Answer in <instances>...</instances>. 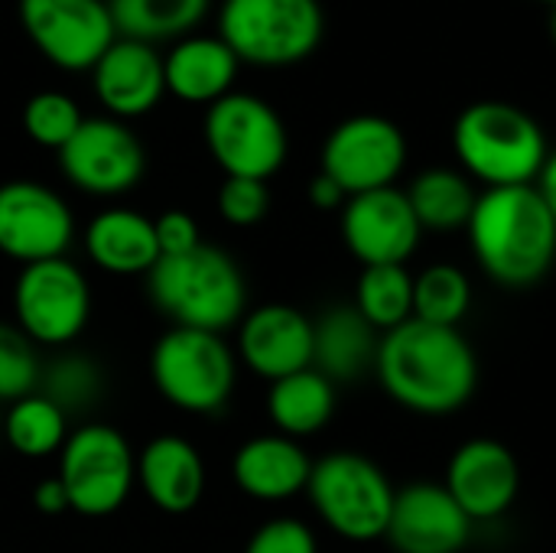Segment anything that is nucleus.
<instances>
[{"instance_id": "obj_1", "label": "nucleus", "mask_w": 556, "mask_h": 553, "mask_svg": "<svg viewBox=\"0 0 556 553\" xmlns=\"http://www.w3.org/2000/svg\"><path fill=\"white\" fill-rule=\"evenodd\" d=\"M375 372L394 404L427 417L466 407L479 388V359L469 339L459 329L420 319L381 336Z\"/></svg>"}, {"instance_id": "obj_2", "label": "nucleus", "mask_w": 556, "mask_h": 553, "mask_svg": "<svg viewBox=\"0 0 556 553\" xmlns=\"http://www.w3.org/2000/svg\"><path fill=\"white\" fill-rule=\"evenodd\" d=\"M466 231L482 271L508 290H528L554 267L556 218L538 186L485 189Z\"/></svg>"}, {"instance_id": "obj_3", "label": "nucleus", "mask_w": 556, "mask_h": 553, "mask_svg": "<svg viewBox=\"0 0 556 553\" xmlns=\"http://www.w3.org/2000/svg\"><path fill=\"white\" fill-rule=\"evenodd\" d=\"M453 147L469 176L485 189L534 186L551 150L541 124L505 101H476L453 124Z\"/></svg>"}, {"instance_id": "obj_4", "label": "nucleus", "mask_w": 556, "mask_h": 553, "mask_svg": "<svg viewBox=\"0 0 556 553\" xmlns=\"http://www.w3.org/2000/svg\"><path fill=\"white\" fill-rule=\"evenodd\" d=\"M153 303L186 329L225 332L244 319V277L238 264L212 244H199L189 254L160 257L147 274Z\"/></svg>"}, {"instance_id": "obj_5", "label": "nucleus", "mask_w": 556, "mask_h": 553, "mask_svg": "<svg viewBox=\"0 0 556 553\" xmlns=\"http://www.w3.org/2000/svg\"><path fill=\"white\" fill-rule=\"evenodd\" d=\"M319 0H225L218 13V39L238 62L280 68L303 62L323 39Z\"/></svg>"}, {"instance_id": "obj_6", "label": "nucleus", "mask_w": 556, "mask_h": 553, "mask_svg": "<svg viewBox=\"0 0 556 553\" xmlns=\"http://www.w3.org/2000/svg\"><path fill=\"white\" fill-rule=\"evenodd\" d=\"M394 492L397 489L388 482L384 469L358 453L323 456L319 463H313L306 482V495L323 525L355 544L384 538Z\"/></svg>"}, {"instance_id": "obj_7", "label": "nucleus", "mask_w": 556, "mask_h": 553, "mask_svg": "<svg viewBox=\"0 0 556 553\" xmlns=\"http://www.w3.org/2000/svg\"><path fill=\"white\" fill-rule=\"evenodd\" d=\"M150 375L173 407L186 414H215L235 391L238 365L218 332L173 326L150 355Z\"/></svg>"}, {"instance_id": "obj_8", "label": "nucleus", "mask_w": 556, "mask_h": 553, "mask_svg": "<svg viewBox=\"0 0 556 553\" xmlns=\"http://www.w3.org/2000/svg\"><path fill=\"white\" fill-rule=\"evenodd\" d=\"M205 143L225 176L267 183L287 160L290 137L280 114L248 91H231L208 104Z\"/></svg>"}, {"instance_id": "obj_9", "label": "nucleus", "mask_w": 556, "mask_h": 553, "mask_svg": "<svg viewBox=\"0 0 556 553\" xmlns=\"http://www.w3.org/2000/svg\"><path fill=\"white\" fill-rule=\"evenodd\" d=\"M68 495V508L85 518H104L117 512L134 482H137V456L130 443L108 424H85L68 433L59 450V476Z\"/></svg>"}, {"instance_id": "obj_10", "label": "nucleus", "mask_w": 556, "mask_h": 553, "mask_svg": "<svg viewBox=\"0 0 556 553\" xmlns=\"http://www.w3.org/2000/svg\"><path fill=\"white\" fill-rule=\"evenodd\" d=\"M16 329L39 345L72 342L91 316V290L68 257L26 264L13 287Z\"/></svg>"}, {"instance_id": "obj_11", "label": "nucleus", "mask_w": 556, "mask_h": 553, "mask_svg": "<svg viewBox=\"0 0 556 553\" xmlns=\"http://www.w3.org/2000/svg\"><path fill=\"white\" fill-rule=\"evenodd\" d=\"M29 42L65 72H91L117 29L104 0H20Z\"/></svg>"}, {"instance_id": "obj_12", "label": "nucleus", "mask_w": 556, "mask_h": 553, "mask_svg": "<svg viewBox=\"0 0 556 553\" xmlns=\"http://www.w3.org/2000/svg\"><path fill=\"white\" fill-rule=\"evenodd\" d=\"M407 163L404 130L381 114H355L342 121L323 143V169L342 192L362 196L394 186Z\"/></svg>"}, {"instance_id": "obj_13", "label": "nucleus", "mask_w": 556, "mask_h": 553, "mask_svg": "<svg viewBox=\"0 0 556 553\" xmlns=\"http://www.w3.org/2000/svg\"><path fill=\"white\" fill-rule=\"evenodd\" d=\"M59 166L72 186L88 196L130 192L143 176V147L117 117H85L72 140L59 150Z\"/></svg>"}, {"instance_id": "obj_14", "label": "nucleus", "mask_w": 556, "mask_h": 553, "mask_svg": "<svg viewBox=\"0 0 556 553\" xmlns=\"http://www.w3.org/2000/svg\"><path fill=\"white\" fill-rule=\"evenodd\" d=\"M75 218L59 192L33 179L0 186V254L26 264L65 257Z\"/></svg>"}, {"instance_id": "obj_15", "label": "nucleus", "mask_w": 556, "mask_h": 553, "mask_svg": "<svg viewBox=\"0 0 556 553\" xmlns=\"http://www.w3.org/2000/svg\"><path fill=\"white\" fill-rule=\"evenodd\" d=\"M420 222L397 186L352 196L342 205V238L345 248L365 264H407L420 244Z\"/></svg>"}, {"instance_id": "obj_16", "label": "nucleus", "mask_w": 556, "mask_h": 553, "mask_svg": "<svg viewBox=\"0 0 556 553\" xmlns=\"http://www.w3.org/2000/svg\"><path fill=\"white\" fill-rule=\"evenodd\" d=\"M443 486L472 525L495 521L515 505L521 489V469L505 443L476 437L450 456Z\"/></svg>"}, {"instance_id": "obj_17", "label": "nucleus", "mask_w": 556, "mask_h": 553, "mask_svg": "<svg viewBox=\"0 0 556 553\" xmlns=\"http://www.w3.org/2000/svg\"><path fill=\"white\" fill-rule=\"evenodd\" d=\"M472 521L437 482H414L394 492L384 538L397 553H459L469 544Z\"/></svg>"}, {"instance_id": "obj_18", "label": "nucleus", "mask_w": 556, "mask_h": 553, "mask_svg": "<svg viewBox=\"0 0 556 553\" xmlns=\"http://www.w3.org/2000/svg\"><path fill=\"white\" fill-rule=\"evenodd\" d=\"M238 355L267 381L313 368V319L287 303L257 306L241 319Z\"/></svg>"}, {"instance_id": "obj_19", "label": "nucleus", "mask_w": 556, "mask_h": 553, "mask_svg": "<svg viewBox=\"0 0 556 553\" xmlns=\"http://www.w3.org/2000/svg\"><path fill=\"white\" fill-rule=\"evenodd\" d=\"M91 88L111 117H140L153 111L166 95L163 55L150 42L117 36L114 46L94 62Z\"/></svg>"}, {"instance_id": "obj_20", "label": "nucleus", "mask_w": 556, "mask_h": 553, "mask_svg": "<svg viewBox=\"0 0 556 553\" xmlns=\"http://www.w3.org/2000/svg\"><path fill=\"white\" fill-rule=\"evenodd\" d=\"M137 482L166 515H186L205 492V466L199 450L182 437H153L137 456Z\"/></svg>"}, {"instance_id": "obj_21", "label": "nucleus", "mask_w": 556, "mask_h": 553, "mask_svg": "<svg viewBox=\"0 0 556 553\" xmlns=\"http://www.w3.org/2000/svg\"><path fill=\"white\" fill-rule=\"evenodd\" d=\"M309 473H313V460L296 440L283 433L248 440L231 463V476L238 489L257 502H287L306 492Z\"/></svg>"}, {"instance_id": "obj_22", "label": "nucleus", "mask_w": 556, "mask_h": 553, "mask_svg": "<svg viewBox=\"0 0 556 553\" xmlns=\"http://www.w3.org/2000/svg\"><path fill=\"white\" fill-rule=\"evenodd\" d=\"M238 68V55L218 36H182L163 55L166 91L189 104H215L231 95Z\"/></svg>"}, {"instance_id": "obj_23", "label": "nucleus", "mask_w": 556, "mask_h": 553, "mask_svg": "<svg viewBox=\"0 0 556 553\" xmlns=\"http://www.w3.org/2000/svg\"><path fill=\"white\" fill-rule=\"evenodd\" d=\"M381 336L355 306H332L313 323V368L336 381H355L375 368Z\"/></svg>"}, {"instance_id": "obj_24", "label": "nucleus", "mask_w": 556, "mask_h": 553, "mask_svg": "<svg viewBox=\"0 0 556 553\" xmlns=\"http://www.w3.org/2000/svg\"><path fill=\"white\" fill-rule=\"evenodd\" d=\"M85 251L108 274H150L160 261L153 218L134 209H108L88 222Z\"/></svg>"}, {"instance_id": "obj_25", "label": "nucleus", "mask_w": 556, "mask_h": 553, "mask_svg": "<svg viewBox=\"0 0 556 553\" xmlns=\"http://www.w3.org/2000/svg\"><path fill=\"white\" fill-rule=\"evenodd\" d=\"M267 414L277 433L300 440L319 433L336 414V385L316 368H303L280 381H270Z\"/></svg>"}, {"instance_id": "obj_26", "label": "nucleus", "mask_w": 556, "mask_h": 553, "mask_svg": "<svg viewBox=\"0 0 556 553\" xmlns=\"http://www.w3.org/2000/svg\"><path fill=\"white\" fill-rule=\"evenodd\" d=\"M407 202L420 222L424 231H456L466 228L476 209V189L472 183L450 169V166H433L424 169L407 189Z\"/></svg>"}, {"instance_id": "obj_27", "label": "nucleus", "mask_w": 556, "mask_h": 553, "mask_svg": "<svg viewBox=\"0 0 556 553\" xmlns=\"http://www.w3.org/2000/svg\"><path fill=\"white\" fill-rule=\"evenodd\" d=\"M208 7L212 0H108L117 36L150 46L182 39L202 23Z\"/></svg>"}, {"instance_id": "obj_28", "label": "nucleus", "mask_w": 556, "mask_h": 553, "mask_svg": "<svg viewBox=\"0 0 556 553\" xmlns=\"http://www.w3.org/2000/svg\"><path fill=\"white\" fill-rule=\"evenodd\" d=\"M381 336L414 319V274L404 264L365 267L352 303Z\"/></svg>"}, {"instance_id": "obj_29", "label": "nucleus", "mask_w": 556, "mask_h": 553, "mask_svg": "<svg viewBox=\"0 0 556 553\" xmlns=\"http://www.w3.org/2000/svg\"><path fill=\"white\" fill-rule=\"evenodd\" d=\"M3 437L13 453H20L26 460H42L65 447L68 417L49 398L33 391L10 404V411L3 417Z\"/></svg>"}, {"instance_id": "obj_30", "label": "nucleus", "mask_w": 556, "mask_h": 553, "mask_svg": "<svg viewBox=\"0 0 556 553\" xmlns=\"http://www.w3.org/2000/svg\"><path fill=\"white\" fill-rule=\"evenodd\" d=\"M472 306V284L453 264H433L414 277V319L459 329Z\"/></svg>"}, {"instance_id": "obj_31", "label": "nucleus", "mask_w": 556, "mask_h": 553, "mask_svg": "<svg viewBox=\"0 0 556 553\" xmlns=\"http://www.w3.org/2000/svg\"><path fill=\"white\" fill-rule=\"evenodd\" d=\"M36 391L49 398L65 417L85 414L101 401L104 375H101V365L88 355H59L55 362L42 365Z\"/></svg>"}, {"instance_id": "obj_32", "label": "nucleus", "mask_w": 556, "mask_h": 553, "mask_svg": "<svg viewBox=\"0 0 556 553\" xmlns=\"http://www.w3.org/2000/svg\"><path fill=\"white\" fill-rule=\"evenodd\" d=\"M81 121L85 117H81L78 104L62 91H39L23 108L26 137L49 150H62L72 140V134L81 127Z\"/></svg>"}, {"instance_id": "obj_33", "label": "nucleus", "mask_w": 556, "mask_h": 553, "mask_svg": "<svg viewBox=\"0 0 556 553\" xmlns=\"http://www.w3.org/2000/svg\"><path fill=\"white\" fill-rule=\"evenodd\" d=\"M42 362L36 359L33 342L16 329L0 323V401L13 404L39 388Z\"/></svg>"}, {"instance_id": "obj_34", "label": "nucleus", "mask_w": 556, "mask_h": 553, "mask_svg": "<svg viewBox=\"0 0 556 553\" xmlns=\"http://www.w3.org/2000/svg\"><path fill=\"white\" fill-rule=\"evenodd\" d=\"M270 209V192L267 183L261 179H241V176H225L218 189V212L228 225L251 228L257 225Z\"/></svg>"}, {"instance_id": "obj_35", "label": "nucleus", "mask_w": 556, "mask_h": 553, "mask_svg": "<svg viewBox=\"0 0 556 553\" xmlns=\"http://www.w3.org/2000/svg\"><path fill=\"white\" fill-rule=\"evenodd\" d=\"M244 553H319L316 535L296 518H274L257 528Z\"/></svg>"}, {"instance_id": "obj_36", "label": "nucleus", "mask_w": 556, "mask_h": 553, "mask_svg": "<svg viewBox=\"0 0 556 553\" xmlns=\"http://www.w3.org/2000/svg\"><path fill=\"white\" fill-rule=\"evenodd\" d=\"M156 244H160V257H176V254H189L202 244L199 238V225L189 212L182 209H169L163 212L156 222Z\"/></svg>"}, {"instance_id": "obj_37", "label": "nucleus", "mask_w": 556, "mask_h": 553, "mask_svg": "<svg viewBox=\"0 0 556 553\" xmlns=\"http://www.w3.org/2000/svg\"><path fill=\"white\" fill-rule=\"evenodd\" d=\"M309 202H313L316 209L329 212V209H342V205L349 202V196L342 192V186H339L336 179H329L326 173H319V176L309 183Z\"/></svg>"}, {"instance_id": "obj_38", "label": "nucleus", "mask_w": 556, "mask_h": 553, "mask_svg": "<svg viewBox=\"0 0 556 553\" xmlns=\"http://www.w3.org/2000/svg\"><path fill=\"white\" fill-rule=\"evenodd\" d=\"M33 499H36V508H39L42 515H59V512H65V508H68V495H65V489H62V482H59V479H46V482H39V486H36V492H33Z\"/></svg>"}, {"instance_id": "obj_39", "label": "nucleus", "mask_w": 556, "mask_h": 553, "mask_svg": "<svg viewBox=\"0 0 556 553\" xmlns=\"http://www.w3.org/2000/svg\"><path fill=\"white\" fill-rule=\"evenodd\" d=\"M538 192L544 196V202H547V209L554 212L556 218V150L547 156V163H544V169H541V176H538Z\"/></svg>"}, {"instance_id": "obj_40", "label": "nucleus", "mask_w": 556, "mask_h": 553, "mask_svg": "<svg viewBox=\"0 0 556 553\" xmlns=\"http://www.w3.org/2000/svg\"><path fill=\"white\" fill-rule=\"evenodd\" d=\"M551 36H554V42H556V3H554V16H551Z\"/></svg>"}, {"instance_id": "obj_41", "label": "nucleus", "mask_w": 556, "mask_h": 553, "mask_svg": "<svg viewBox=\"0 0 556 553\" xmlns=\"http://www.w3.org/2000/svg\"><path fill=\"white\" fill-rule=\"evenodd\" d=\"M547 3H556V0H547Z\"/></svg>"}]
</instances>
